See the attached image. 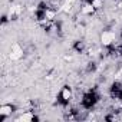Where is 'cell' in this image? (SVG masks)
I'll return each instance as SVG.
<instances>
[{
	"instance_id": "obj_3",
	"label": "cell",
	"mask_w": 122,
	"mask_h": 122,
	"mask_svg": "<svg viewBox=\"0 0 122 122\" xmlns=\"http://www.w3.org/2000/svg\"><path fill=\"white\" fill-rule=\"evenodd\" d=\"M13 112H15V106L12 103H2V106H0V119L5 121L6 118L12 116Z\"/></svg>"
},
{
	"instance_id": "obj_2",
	"label": "cell",
	"mask_w": 122,
	"mask_h": 122,
	"mask_svg": "<svg viewBox=\"0 0 122 122\" xmlns=\"http://www.w3.org/2000/svg\"><path fill=\"white\" fill-rule=\"evenodd\" d=\"M59 99H60L62 103H69L73 99V91H72V88L68 86V85L62 86V89H60V92H59Z\"/></svg>"
},
{
	"instance_id": "obj_1",
	"label": "cell",
	"mask_w": 122,
	"mask_h": 122,
	"mask_svg": "<svg viewBox=\"0 0 122 122\" xmlns=\"http://www.w3.org/2000/svg\"><path fill=\"white\" fill-rule=\"evenodd\" d=\"M116 40V35L112 30H103L101 33V43L103 45V47H111L112 45H115Z\"/></svg>"
}]
</instances>
